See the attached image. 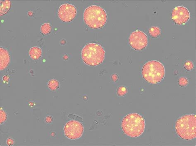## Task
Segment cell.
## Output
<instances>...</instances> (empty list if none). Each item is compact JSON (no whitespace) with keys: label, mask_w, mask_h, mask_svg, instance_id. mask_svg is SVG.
<instances>
[{"label":"cell","mask_w":196,"mask_h":146,"mask_svg":"<svg viewBox=\"0 0 196 146\" xmlns=\"http://www.w3.org/2000/svg\"><path fill=\"white\" fill-rule=\"evenodd\" d=\"M77 9L73 5L65 3L60 6L58 10V16L62 21L68 23L76 17Z\"/></svg>","instance_id":"obj_8"},{"label":"cell","mask_w":196,"mask_h":146,"mask_svg":"<svg viewBox=\"0 0 196 146\" xmlns=\"http://www.w3.org/2000/svg\"><path fill=\"white\" fill-rule=\"evenodd\" d=\"M81 56L83 62L91 66H95L102 63L105 58V51L98 44L90 43L82 48Z\"/></svg>","instance_id":"obj_4"},{"label":"cell","mask_w":196,"mask_h":146,"mask_svg":"<svg viewBox=\"0 0 196 146\" xmlns=\"http://www.w3.org/2000/svg\"><path fill=\"white\" fill-rule=\"evenodd\" d=\"M48 86L50 90L55 91L57 90L60 87V83L57 80H52L48 82Z\"/></svg>","instance_id":"obj_14"},{"label":"cell","mask_w":196,"mask_h":146,"mask_svg":"<svg viewBox=\"0 0 196 146\" xmlns=\"http://www.w3.org/2000/svg\"><path fill=\"white\" fill-rule=\"evenodd\" d=\"M6 143L9 146L13 145L14 144V141L12 139L9 138L7 140Z\"/></svg>","instance_id":"obj_21"},{"label":"cell","mask_w":196,"mask_h":146,"mask_svg":"<svg viewBox=\"0 0 196 146\" xmlns=\"http://www.w3.org/2000/svg\"><path fill=\"white\" fill-rule=\"evenodd\" d=\"M122 128L124 133L131 137H137L144 132L145 122L142 116L137 113L127 115L123 119Z\"/></svg>","instance_id":"obj_1"},{"label":"cell","mask_w":196,"mask_h":146,"mask_svg":"<svg viewBox=\"0 0 196 146\" xmlns=\"http://www.w3.org/2000/svg\"><path fill=\"white\" fill-rule=\"evenodd\" d=\"M2 79H3V80L4 82H8L9 79H10V77H9V76H8V75H4Z\"/></svg>","instance_id":"obj_23"},{"label":"cell","mask_w":196,"mask_h":146,"mask_svg":"<svg viewBox=\"0 0 196 146\" xmlns=\"http://www.w3.org/2000/svg\"><path fill=\"white\" fill-rule=\"evenodd\" d=\"M65 135L70 140H75L80 138L84 131V126L80 123L75 120L68 121L64 128Z\"/></svg>","instance_id":"obj_7"},{"label":"cell","mask_w":196,"mask_h":146,"mask_svg":"<svg viewBox=\"0 0 196 146\" xmlns=\"http://www.w3.org/2000/svg\"><path fill=\"white\" fill-rule=\"evenodd\" d=\"M176 130L183 140L191 141L196 137V116L186 115L180 118L176 123Z\"/></svg>","instance_id":"obj_3"},{"label":"cell","mask_w":196,"mask_h":146,"mask_svg":"<svg viewBox=\"0 0 196 146\" xmlns=\"http://www.w3.org/2000/svg\"><path fill=\"white\" fill-rule=\"evenodd\" d=\"M127 93V89L125 86H120L117 89V94L119 97H123Z\"/></svg>","instance_id":"obj_16"},{"label":"cell","mask_w":196,"mask_h":146,"mask_svg":"<svg viewBox=\"0 0 196 146\" xmlns=\"http://www.w3.org/2000/svg\"><path fill=\"white\" fill-rule=\"evenodd\" d=\"M68 55H67V54H64V55L63 57H62V58H63V59L64 60H65V61H66V60H68Z\"/></svg>","instance_id":"obj_24"},{"label":"cell","mask_w":196,"mask_h":146,"mask_svg":"<svg viewBox=\"0 0 196 146\" xmlns=\"http://www.w3.org/2000/svg\"><path fill=\"white\" fill-rule=\"evenodd\" d=\"M184 67L185 69L187 71H191L194 68V65L192 61H188L184 63Z\"/></svg>","instance_id":"obj_17"},{"label":"cell","mask_w":196,"mask_h":146,"mask_svg":"<svg viewBox=\"0 0 196 146\" xmlns=\"http://www.w3.org/2000/svg\"><path fill=\"white\" fill-rule=\"evenodd\" d=\"M0 69L2 70L9 65L10 60L9 52L2 47L0 48Z\"/></svg>","instance_id":"obj_10"},{"label":"cell","mask_w":196,"mask_h":146,"mask_svg":"<svg viewBox=\"0 0 196 146\" xmlns=\"http://www.w3.org/2000/svg\"><path fill=\"white\" fill-rule=\"evenodd\" d=\"M142 77L152 84L159 83L164 78L165 70L164 66L159 61L153 60L146 62L142 68Z\"/></svg>","instance_id":"obj_5"},{"label":"cell","mask_w":196,"mask_h":146,"mask_svg":"<svg viewBox=\"0 0 196 146\" xmlns=\"http://www.w3.org/2000/svg\"><path fill=\"white\" fill-rule=\"evenodd\" d=\"M29 54L30 57L32 59L38 60L42 56V50L40 47L34 46L30 49Z\"/></svg>","instance_id":"obj_11"},{"label":"cell","mask_w":196,"mask_h":146,"mask_svg":"<svg viewBox=\"0 0 196 146\" xmlns=\"http://www.w3.org/2000/svg\"><path fill=\"white\" fill-rule=\"evenodd\" d=\"M191 18L189 10L183 6H177L173 10L172 18L178 25H183L187 23Z\"/></svg>","instance_id":"obj_9"},{"label":"cell","mask_w":196,"mask_h":146,"mask_svg":"<svg viewBox=\"0 0 196 146\" xmlns=\"http://www.w3.org/2000/svg\"><path fill=\"white\" fill-rule=\"evenodd\" d=\"M129 42L133 49L136 51H141L145 49L148 46V38L144 32L136 30L130 35Z\"/></svg>","instance_id":"obj_6"},{"label":"cell","mask_w":196,"mask_h":146,"mask_svg":"<svg viewBox=\"0 0 196 146\" xmlns=\"http://www.w3.org/2000/svg\"><path fill=\"white\" fill-rule=\"evenodd\" d=\"M53 121V118L51 116H47L45 119V121L46 123H52Z\"/></svg>","instance_id":"obj_20"},{"label":"cell","mask_w":196,"mask_h":146,"mask_svg":"<svg viewBox=\"0 0 196 146\" xmlns=\"http://www.w3.org/2000/svg\"><path fill=\"white\" fill-rule=\"evenodd\" d=\"M66 41L65 40H61V45H64L65 44H66Z\"/></svg>","instance_id":"obj_25"},{"label":"cell","mask_w":196,"mask_h":146,"mask_svg":"<svg viewBox=\"0 0 196 146\" xmlns=\"http://www.w3.org/2000/svg\"><path fill=\"white\" fill-rule=\"evenodd\" d=\"M83 18L89 27L99 29L105 25L107 21V15L104 8L97 5H91L84 10Z\"/></svg>","instance_id":"obj_2"},{"label":"cell","mask_w":196,"mask_h":146,"mask_svg":"<svg viewBox=\"0 0 196 146\" xmlns=\"http://www.w3.org/2000/svg\"><path fill=\"white\" fill-rule=\"evenodd\" d=\"M188 80L186 77H181L178 80V84L182 87H186L188 84Z\"/></svg>","instance_id":"obj_18"},{"label":"cell","mask_w":196,"mask_h":146,"mask_svg":"<svg viewBox=\"0 0 196 146\" xmlns=\"http://www.w3.org/2000/svg\"><path fill=\"white\" fill-rule=\"evenodd\" d=\"M148 34L151 37L154 38L158 37L161 34V29L158 27H152L148 30Z\"/></svg>","instance_id":"obj_13"},{"label":"cell","mask_w":196,"mask_h":146,"mask_svg":"<svg viewBox=\"0 0 196 146\" xmlns=\"http://www.w3.org/2000/svg\"><path fill=\"white\" fill-rule=\"evenodd\" d=\"M0 118H1V119H0L1 124L4 123L5 122L6 120L7 119V116L6 113L3 110H1Z\"/></svg>","instance_id":"obj_19"},{"label":"cell","mask_w":196,"mask_h":146,"mask_svg":"<svg viewBox=\"0 0 196 146\" xmlns=\"http://www.w3.org/2000/svg\"><path fill=\"white\" fill-rule=\"evenodd\" d=\"M111 79H112V81L116 82L118 81L119 77H118V75L116 74H113L111 76Z\"/></svg>","instance_id":"obj_22"},{"label":"cell","mask_w":196,"mask_h":146,"mask_svg":"<svg viewBox=\"0 0 196 146\" xmlns=\"http://www.w3.org/2000/svg\"><path fill=\"white\" fill-rule=\"evenodd\" d=\"M52 31V27L49 23H44L41 27V31L44 34L48 35Z\"/></svg>","instance_id":"obj_15"},{"label":"cell","mask_w":196,"mask_h":146,"mask_svg":"<svg viewBox=\"0 0 196 146\" xmlns=\"http://www.w3.org/2000/svg\"><path fill=\"white\" fill-rule=\"evenodd\" d=\"M0 5V15L1 16L5 14L9 11L10 8V1H1Z\"/></svg>","instance_id":"obj_12"}]
</instances>
